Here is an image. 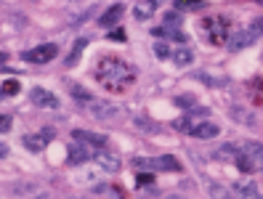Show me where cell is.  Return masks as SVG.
<instances>
[{
	"label": "cell",
	"instance_id": "obj_1",
	"mask_svg": "<svg viewBox=\"0 0 263 199\" xmlns=\"http://www.w3.org/2000/svg\"><path fill=\"white\" fill-rule=\"evenodd\" d=\"M96 80L104 90H109V93H122V90H128L133 85L136 69L128 61H122L117 56H104L96 64Z\"/></svg>",
	"mask_w": 263,
	"mask_h": 199
},
{
	"label": "cell",
	"instance_id": "obj_2",
	"mask_svg": "<svg viewBox=\"0 0 263 199\" xmlns=\"http://www.w3.org/2000/svg\"><path fill=\"white\" fill-rule=\"evenodd\" d=\"M199 27L205 29V37L210 45H226L229 43V22L223 16H205L199 22Z\"/></svg>",
	"mask_w": 263,
	"mask_h": 199
},
{
	"label": "cell",
	"instance_id": "obj_3",
	"mask_svg": "<svg viewBox=\"0 0 263 199\" xmlns=\"http://www.w3.org/2000/svg\"><path fill=\"white\" fill-rule=\"evenodd\" d=\"M136 167H138V170H165V173H181V162H178L173 154H162V157H154V160L138 157V160H136Z\"/></svg>",
	"mask_w": 263,
	"mask_h": 199
},
{
	"label": "cell",
	"instance_id": "obj_4",
	"mask_svg": "<svg viewBox=\"0 0 263 199\" xmlns=\"http://www.w3.org/2000/svg\"><path fill=\"white\" fill-rule=\"evenodd\" d=\"M24 61H29V64H48L51 58L59 56V45L56 43H43V45H35V48H29L22 53Z\"/></svg>",
	"mask_w": 263,
	"mask_h": 199
},
{
	"label": "cell",
	"instance_id": "obj_5",
	"mask_svg": "<svg viewBox=\"0 0 263 199\" xmlns=\"http://www.w3.org/2000/svg\"><path fill=\"white\" fill-rule=\"evenodd\" d=\"M96 146H90V144H85V141H74L72 138V144L67 146V160H69V165H83V162H88L90 157H96V151H93Z\"/></svg>",
	"mask_w": 263,
	"mask_h": 199
},
{
	"label": "cell",
	"instance_id": "obj_6",
	"mask_svg": "<svg viewBox=\"0 0 263 199\" xmlns=\"http://www.w3.org/2000/svg\"><path fill=\"white\" fill-rule=\"evenodd\" d=\"M29 101H32L35 106H43V109H59L56 93H51V90H45V88H37V85L29 90Z\"/></svg>",
	"mask_w": 263,
	"mask_h": 199
},
{
	"label": "cell",
	"instance_id": "obj_7",
	"mask_svg": "<svg viewBox=\"0 0 263 199\" xmlns=\"http://www.w3.org/2000/svg\"><path fill=\"white\" fill-rule=\"evenodd\" d=\"M255 43V32H253V29H239V32H234V35H231L229 37V51H242V48H247V45H253Z\"/></svg>",
	"mask_w": 263,
	"mask_h": 199
},
{
	"label": "cell",
	"instance_id": "obj_8",
	"mask_svg": "<svg viewBox=\"0 0 263 199\" xmlns=\"http://www.w3.org/2000/svg\"><path fill=\"white\" fill-rule=\"evenodd\" d=\"M125 13V6L122 3H115V6H109L101 16H99V27H104V29H112V27H117L120 24V16Z\"/></svg>",
	"mask_w": 263,
	"mask_h": 199
},
{
	"label": "cell",
	"instance_id": "obj_9",
	"mask_svg": "<svg viewBox=\"0 0 263 199\" xmlns=\"http://www.w3.org/2000/svg\"><path fill=\"white\" fill-rule=\"evenodd\" d=\"M48 138H53V130H43V133H27L24 135V146L29 151H43L48 146Z\"/></svg>",
	"mask_w": 263,
	"mask_h": 199
},
{
	"label": "cell",
	"instance_id": "obj_10",
	"mask_svg": "<svg viewBox=\"0 0 263 199\" xmlns=\"http://www.w3.org/2000/svg\"><path fill=\"white\" fill-rule=\"evenodd\" d=\"M152 35H154V37H162V40H176V43H186V40H189V35L183 32V29H178V27H167V24L154 27V29H152Z\"/></svg>",
	"mask_w": 263,
	"mask_h": 199
},
{
	"label": "cell",
	"instance_id": "obj_11",
	"mask_svg": "<svg viewBox=\"0 0 263 199\" xmlns=\"http://www.w3.org/2000/svg\"><path fill=\"white\" fill-rule=\"evenodd\" d=\"M218 133H221V130H218V125H215V122H199V125L192 128V135H194V138H202V141L215 138Z\"/></svg>",
	"mask_w": 263,
	"mask_h": 199
},
{
	"label": "cell",
	"instance_id": "obj_12",
	"mask_svg": "<svg viewBox=\"0 0 263 199\" xmlns=\"http://www.w3.org/2000/svg\"><path fill=\"white\" fill-rule=\"evenodd\" d=\"M72 138L74 141H85V144H90V146H96V149H101L104 144H106V135H96V133H88V130H72Z\"/></svg>",
	"mask_w": 263,
	"mask_h": 199
},
{
	"label": "cell",
	"instance_id": "obj_13",
	"mask_svg": "<svg viewBox=\"0 0 263 199\" xmlns=\"http://www.w3.org/2000/svg\"><path fill=\"white\" fill-rule=\"evenodd\" d=\"M96 162L104 167L106 173H117L120 170V160L115 154H106V151H96Z\"/></svg>",
	"mask_w": 263,
	"mask_h": 199
},
{
	"label": "cell",
	"instance_id": "obj_14",
	"mask_svg": "<svg viewBox=\"0 0 263 199\" xmlns=\"http://www.w3.org/2000/svg\"><path fill=\"white\" fill-rule=\"evenodd\" d=\"M157 3H160V0H144V3H138V6L133 8V16H136L138 22L149 19L152 13H154V8H157Z\"/></svg>",
	"mask_w": 263,
	"mask_h": 199
},
{
	"label": "cell",
	"instance_id": "obj_15",
	"mask_svg": "<svg viewBox=\"0 0 263 199\" xmlns=\"http://www.w3.org/2000/svg\"><path fill=\"white\" fill-rule=\"evenodd\" d=\"M85 45H88V40H85V37H80V40H74V45H72V51H69V56L64 58V64H67V67H74L77 61H80V56H83V51H85Z\"/></svg>",
	"mask_w": 263,
	"mask_h": 199
},
{
	"label": "cell",
	"instance_id": "obj_16",
	"mask_svg": "<svg viewBox=\"0 0 263 199\" xmlns=\"http://www.w3.org/2000/svg\"><path fill=\"white\" fill-rule=\"evenodd\" d=\"M242 151H245V154H250V157L255 160L258 167H263V144H258V141H247Z\"/></svg>",
	"mask_w": 263,
	"mask_h": 199
},
{
	"label": "cell",
	"instance_id": "obj_17",
	"mask_svg": "<svg viewBox=\"0 0 263 199\" xmlns=\"http://www.w3.org/2000/svg\"><path fill=\"white\" fill-rule=\"evenodd\" d=\"M19 90H22V83L19 80L6 77L3 80V88H0V96H3V98H13V96H19Z\"/></svg>",
	"mask_w": 263,
	"mask_h": 199
},
{
	"label": "cell",
	"instance_id": "obj_18",
	"mask_svg": "<svg viewBox=\"0 0 263 199\" xmlns=\"http://www.w3.org/2000/svg\"><path fill=\"white\" fill-rule=\"evenodd\" d=\"M237 167H239V170L242 173H255L258 170V165H255V160L250 157V154H245V151H239V154H237Z\"/></svg>",
	"mask_w": 263,
	"mask_h": 199
},
{
	"label": "cell",
	"instance_id": "obj_19",
	"mask_svg": "<svg viewBox=\"0 0 263 199\" xmlns=\"http://www.w3.org/2000/svg\"><path fill=\"white\" fill-rule=\"evenodd\" d=\"M154 56H157L160 61H165V58H170V56H173V51H170V45H167V40L157 37V43H154Z\"/></svg>",
	"mask_w": 263,
	"mask_h": 199
},
{
	"label": "cell",
	"instance_id": "obj_20",
	"mask_svg": "<svg viewBox=\"0 0 263 199\" xmlns=\"http://www.w3.org/2000/svg\"><path fill=\"white\" fill-rule=\"evenodd\" d=\"M173 61H176L178 67H189L192 61H194V53H192L189 48H178V51L173 53Z\"/></svg>",
	"mask_w": 263,
	"mask_h": 199
},
{
	"label": "cell",
	"instance_id": "obj_21",
	"mask_svg": "<svg viewBox=\"0 0 263 199\" xmlns=\"http://www.w3.org/2000/svg\"><path fill=\"white\" fill-rule=\"evenodd\" d=\"M176 6L183 11H199V8H205V0H178Z\"/></svg>",
	"mask_w": 263,
	"mask_h": 199
},
{
	"label": "cell",
	"instance_id": "obj_22",
	"mask_svg": "<svg viewBox=\"0 0 263 199\" xmlns=\"http://www.w3.org/2000/svg\"><path fill=\"white\" fill-rule=\"evenodd\" d=\"M152 183H154V175H152V173H146V170L141 173V170H138V175H136V186H138V189L152 186Z\"/></svg>",
	"mask_w": 263,
	"mask_h": 199
},
{
	"label": "cell",
	"instance_id": "obj_23",
	"mask_svg": "<svg viewBox=\"0 0 263 199\" xmlns=\"http://www.w3.org/2000/svg\"><path fill=\"white\" fill-rule=\"evenodd\" d=\"M106 37H109L112 43H125V40H128V35H125V29H122V27H112Z\"/></svg>",
	"mask_w": 263,
	"mask_h": 199
},
{
	"label": "cell",
	"instance_id": "obj_24",
	"mask_svg": "<svg viewBox=\"0 0 263 199\" xmlns=\"http://www.w3.org/2000/svg\"><path fill=\"white\" fill-rule=\"evenodd\" d=\"M69 90H72V96H74L77 101H90V98H93V96H90V93H88V90L83 88V85H72Z\"/></svg>",
	"mask_w": 263,
	"mask_h": 199
},
{
	"label": "cell",
	"instance_id": "obj_25",
	"mask_svg": "<svg viewBox=\"0 0 263 199\" xmlns=\"http://www.w3.org/2000/svg\"><path fill=\"white\" fill-rule=\"evenodd\" d=\"M173 128L181 130V133H192V128H194V125H192V117H181V120H176V122H173Z\"/></svg>",
	"mask_w": 263,
	"mask_h": 199
},
{
	"label": "cell",
	"instance_id": "obj_26",
	"mask_svg": "<svg viewBox=\"0 0 263 199\" xmlns=\"http://www.w3.org/2000/svg\"><path fill=\"white\" fill-rule=\"evenodd\" d=\"M173 104H176V106H183V109H192V106H197L194 96H189V93H186V96H176Z\"/></svg>",
	"mask_w": 263,
	"mask_h": 199
},
{
	"label": "cell",
	"instance_id": "obj_27",
	"mask_svg": "<svg viewBox=\"0 0 263 199\" xmlns=\"http://www.w3.org/2000/svg\"><path fill=\"white\" fill-rule=\"evenodd\" d=\"M162 24H167V27H178V24H181V13H178V11H167L165 16H162Z\"/></svg>",
	"mask_w": 263,
	"mask_h": 199
},
{
	"label": "cell",
	"instance_id": "obj_28",
	"mask_svg": "<svg viewBox=\"0 0 263 199\" xmlns=\"http://www.w3.org/2000/svg\"><path fill=\"white\" fill-rule=\"evenodd\" d=\"M237 154H239V149L229 144V146H221V149H218V154H215V157H231V160H237Z\"/></svg>",
	"mask_w": 263,
	"mask_h": 199
},
{
	"label": "cell",
	"instance_id": "obj_29",
	"mask_svg": "<svg viewBox=\"0 0 263 199\" xmlns=\"http://www.w3.org/2000/svg\"><path fill=\"white\" fill-rule=\"evenodd\" d=\"M237 191H239V194H250V196H255V194H258V189L253 186V183H239Z\"/></svg>",
	"mask_w": 263,
	"mask_h": 199
},
{
	"label": "cell",
	"instance_id": "obj_30",
	"mask_svg": "<svg viewBox=\"0 0 263 199\" xmlns=\"http://www.w3.org/2000/svg\"><path fill=\"white\" fill-rule=\"evenodd\" d=\"M250 29H253L255 35H263V16H255L253 24H250Z\"/></svg>",
	"mask_w": 263,
	"mask_h": 199
},
{
	"label": "cell",
	"instance_id": "obj_31",
	"mask_svg": "<svg viewBox=\"0 0 263 199\" xmlns=\"http://www.w3.org/2000/svg\"><path fill=\"white\" fill-rule=\"evenodd\" d=\"M0 120H3V122H0V130H3V133H8V130H11V114H3Z\"/></svg>",
	"mask_w": 263,
	"mask_h": 199
}]
</instances>
